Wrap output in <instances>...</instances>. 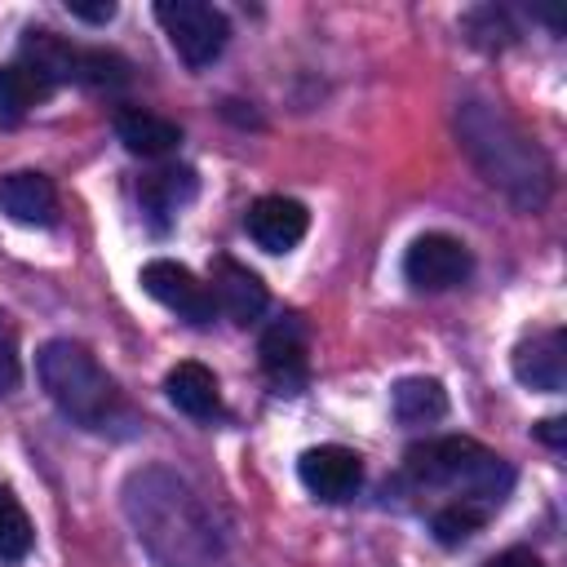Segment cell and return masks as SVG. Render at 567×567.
I'll list each match as a JSON object with an SVG mask.
<instances>
[{
  "instance_id": "cell-1",
  "label": "cell",
  "mask_w": 567,
  "mask_h": 567,
  "mask_svg": "<svg viewBox=\"0 0 567 567\" xmlns=\"http://www.w3.org/2000/svg\"><path fill=\"white\" fill-rule=\"evenodd\" d=\"M137 540L159 567H230L204 501L168 470H142L124 487Z\"/></svg>"
},
{
  "instance_id": "cell-2",
  "label": "cell",
  "mask_w": 567,
  "mask_h": 567,
  "mask_svg": "<svg viewBox=\"0 0 567 567\" xmlns=\"http://www.w3.org/2000/svg\"><path fill=\"white\" fill-rule=\"evenodd\" d=\"M403 465L416 483L425 487H447L456 501H470V505H483L487 514L509 496L514 487V470L487 452L483 443L474 439H461V434H447V439H425V443H412L403 452Z\"/></svg>"
},
{
  "instance_id": "cell-3",
  "label": "cell",
  "mask_w": 567,
  "mask_h": 567,
  "mask_svg": "<svg viewBox=\"0 0 567 567\" xmlns=\"http://www.w3.org/2000/svg\"><path fill=\"white\" fill-rule=\"evenodd\" d=\"M461 133L492 186H505L518 204H540L549 195V164L501 111L470 102L461 111Z\"/></svg>"
},
{
  "instance_id": "cell-4",
  "label": "cell",
  "mask_w": 567,
  "mask_h": 567,
  "mask_svg": "<svg viewBox=\"0 0 567 567\" xmlns=\"http://www.w3.org/2000/svg\"><path fill=\"white\" fill-rule=\"evenodd\" d=\"M35 377L53 408L80 430H106L120 412V390L80 341H49L35 354Z\"/></svg>"
},
{
  "instance_id": "cell-5",
  "label": "cell",
  "mask_w": 567,
  "mask_h": 567,
  "mask_svg": "<svg viewBox=\"0 0 567 567\" xmlns=\"http://www.w3.org/2000/svg\"><path fill=\"white\" fill-rule=\"evenodd\" d=\"M155 22L164 27V35L177 49V58L186 66H195V71L208 66L226 49V40H230L226 13L204 4V0H159L155 4Z\"/></svg>"
},
{
  "instance_id": "cell-6",
  "label": "cell",
  "mask_w": 567,
  "mask_h": 567,
  "mask_svg": "<svg viewBox=\"0 0 567 567\" xmlns=\"http://www.w3.org/2000/svg\"><path fill=\"white\" fill-rule=\"evenodd\" d=\"M470 270H474L470 248L456 235H443V230L416 235L403 252V275L416 292H447V288L465 284Z\"/></svg>"
},
{
  "instance_id": "cell-7",
  "label": "cell",
  "mask_w": 567,
  "mask_h": 567,
  "mask_svg": "<svg viewBox=\"0 0 567 567\" xmlns=\"http://www.w3.org/2000/svg\"><path fill=\"white\" fill-rule=\"evenodd\" d=\"M137 279H142V292L155 297V301H159L164 310H173L177 319H186V323H195V328L213 323V315H217L213 292H208V284H199L186 266H177V261H168V257H155V261L142 266Z\"/></svg>"
},
{
  "instance_id": "cell-8",
  "label": "cell",
  "mask_w": 567,
  "mask_h": 567,
  "mask_svg": "<svg viewBox=\"0 0 567 567\" xmlns=\"http://www.w3.org/2000/svg\"><path fill=\"white\" fill-rule=\"evenodd\" d=\"M297 478H301V487H306L310 496H319V501H328V505H341V501H350V496L359 492V483H363V461H359V452H350V447H341V443H319V447L301 452Z\"/></svg>"
},
{
  "instance_id": "cell-9",
  "label": "cell",
  "mask_w": 567,
  "mask_h": 567,
  "mask_svg": "<svg viewBox=\"0 0 567 567\" xmlns=\"http://www.w3.org/2000/svg\"><path fill=\"white\" fill-rule=\"evenodd\" d=\"M261 372L270 377V385L279 394H297L306 385V372H310V359H306V328L301 319H275L266 332H261Z\"/></svg>"
},
{
  "instance_id": "cell-10",
  "label": "cell",
  "mask_w": 567,
  "mask_h": 567,
  "mask_svg": "<svg viewBox=\"0 0 567 567\" xmlns=\"http://www.w3.org/2000/svg\"><path fill=\"white\" fill-rule=\"evenodd\" d=\"M248 239L261 248V252H292L301 239H306V226H310V213L301 199L292 195H261L248 217Z\"/></svg>"
},
{
  "instance_id": "cell-11",
  "label": "cell",
  "mask_w": 567,
  "mask_h": 567,
  "mask_svg": "<svg viewBox=\"0 0 567 567\" xmlns=\"http://www.w3.org/2000/svg\"><path fill=\"white\" fill-rule=\"evenodd\" d=\"M514 377L523 385H532V390L558 394L567 385V332L563 328H545V332H532L527 341H518Z\"/></svg>"
},
{
  "instance_id": "cell-12",
  "label": "cell",
  "mask_w": 567,
  "mask_h": 567,
  "mask_svg": "<svg viewBox=\"0 0 567 567\" xmlns=\"http://www.w3.org/2000/svg\"><path fill=\"white\" fill-rule=\"evenodd\" d=\"M208 292H213V306L226 310L235 323H252L266 310V284L248 266H239L230 257L213 261V288Z\"/></svg>"
},
{
  "instance_id": "cell-13",
  "label": "cell",
  "mask_w": 567,
  "mask_h": 567,
  "mask_svg": "<svg viewBox=\"0 0 567 567\" xmlns=\"http://www.w3.org/2000/svg\"><path fill=\"white\" fill-rule=\"evenodd\" d=\"M0 208L22 226H53L58 190L44 173H9V177H0Z\"/></svg>"
},
{
  "instance_id": "cell-14",
  "label": "cell",
  "mask_w": 567,
  "mask_h": 567,
  "mask_svg": "<svg viewBox=\"0 0 567 567\" xmlns=\"http://www.w3.org/2000/svg\"><path fill=\"white\" fill-rule=\"evenodd\" d=\"M164 394H168V403H173L177 412H186V416H195V421H213V416L221 412L217 377H213L204 363H195V359L168 368V377H164Z\"/></svg>"
},
{
  "instance_id": "cell-15",
  "label": "cell",
  "mask_w": 567,
  "mask_h": 567,
  "mask_svg": "<svg viewBox=\"0 0 567 567\" xmlns=\"http://www.w3.org/2000/svg\"><path fill=\"white\" fill-rule=\"evenodd\" d=\"M115 137L124 142V151L133 155H146V159H159L168 151H177L182 142V128L155 111H142V106H124L115 115Z\"/></svg>"
},
{
  "instance_id": "cell-16",
  "label": "cell",
  "mask_w": 567,
  "mask_h": 567,
  "mask_svg": "<svg viewBox=\"0 0 567 567\" xmlns=\"http://www.w3.org/2000/svg\"><path fill=\"white\" fill-rule=\"evenodd\" d=\"M49 93H53V84L40 71H31L27 62L0 66V128H18Z\"/></svg>"
},
{
  "instance_id": "cell-17",
  "label": "cell",
  "mask_w": 567,
  "mask_h": 567,
  "mask_svg": "<svg viewBox=\"0 0 567 567\" xmlns=\"http://www.w3.org/2000/svg\"><path fill=\"white\" fill-rule=\"evenodd\" d=\"M75 44H66L62 35H53V31H27L22 35V58L18 62H27L31 71H40L53 89L58 84H66V80H75Z\"/></svg>"
},
{
  "instance_id": "cell-18",
  "label": "cell",
  "mask_w": 567,
  "mask_h": 567,
  "mask_svg": "<svg viewBox=\"0 0 567 567\" xmlns=\"http://www.w3.org/2000/svg\"><path fill=\"white\" fill-rule=\"evenodd\" d=\"M390 403H394V416L403 425H430V421H439L447 412V390L434 377H403L394 385Z\"/></svg>"
},
{
  "instance_id": "cell-19",
  "label": "cell",
  "mask_w": 567,
  "mask_h": 567,
  "mask_svg": "<svg viewBox=\"0 0 567 567\" xmlns=\"http://www.w3.org/2000/svg\"><path fill=\"white\" fill-rule=\"evenodd\" d=\"M137 195H142L146 213H155V217L164 221V217H173L182 204L195 199V173H190V168H173V164H168V168H155L151 177H142Z\"/></svg>"
},
{
  "instance_id": "cell-20",
  "label": "cell",
  "mask_w": 567,
  "mask_h": 567,
  "mask_svg": "<svg viewBox=\"0 0 567 567\" xmlns=\"http://www.w3.org/2000/svg\"><path fill=\"white\" fill-rule=\"evenodd\" d=\"M31 540H35V532H31V518H27L22 501L0 483V558H9V563L27 558Z\"/></svg>"
},
{
  "instance_id": "cell-21",
  "label": "cell",
  "mask_w": 567,
  "mask_h": 567,
  "mask_svg": "<svg viewBox=\"0 0 567 567\" xmlns=\"http://www.w3.org/2000/svg\"><path fill=\"white\" fill-rule=\"evenodd\" d=\"M128 62L111 49H80L75 53V84H89V89H120L128 84Z\"/></svg>"
},
{
  "instance_id": "cell-22",
  "label": "cell",
  "mask_w": 567,
  "mask_h": 567,
  "mask_svg": "<svg viewBox=\"0 0 567 567\" xmlns=\"http://www.w3.org/2000/svg\"><path fill=\"white\" fill-rule=\"evenodd\" d=\"M483 523H487V509H483V505H470V501H447L443 509H434V536H439L443 545L470 540Z\"/></svg>"
},
{
  "instance_id": "cell-23",
  "label": "cell",
  "mask_w": 567,
  "mask_h": 567,
  "mask_svg": "<svg viewBox=\"0 0 567 567\" xmlns=\"http://www.w3.org/2000/svg\"><path fill=\"white\" fill-rule=\"evenodd\" d=\"M18 385V346H13V328L0 315V394H9Z\"/></svg>"
},
{
  "instance_id": "cell-24",
  "label": "cell",
  "mask_w": 567,
  "mask_h": 567,
  "mask_svg": "<svg viewBox=\"0 0 567 567\" xmlns=\"http://www.w3.org/2000/svg\"><path fill=\"white\" fill-rule=\"evenodd\" d=\"M66 13L80 18V22H111L115 18V4L102 0V4H84V0H66Z\"/></svg>"
},
{
  "instance_id": "cell-25",
  "label": "cell",
  "mask_w": 567,
  "mask_h": 567,
  "mask_svg": "<svg viewBox=\"0 0 567 567\" xmlns=\"http://www.w3.org/2000/svg\"><path fill=\"white\" fill-rule=\"evenodd\" d=\"M483 567H545L532 549H505V554H496V558H487Z\"/></svg>"
},
{
  "instance_id": "cell-26",
  "label": "cell",
  "mask_w": 567,
  "mask_h": 567,
  "mask_svg": "<svg viewBox=\"0 0 567 567\" xmlns=\"http://www.w3.org/2000/svg\"><path fill=\"white\" fill-rule=\"evenodd\" d=\"M536 434H540V439H545L549 447H563V443H567V430H563V421H558V416L540 421V425H536Z\"/></svg>"
}]
</instances>
